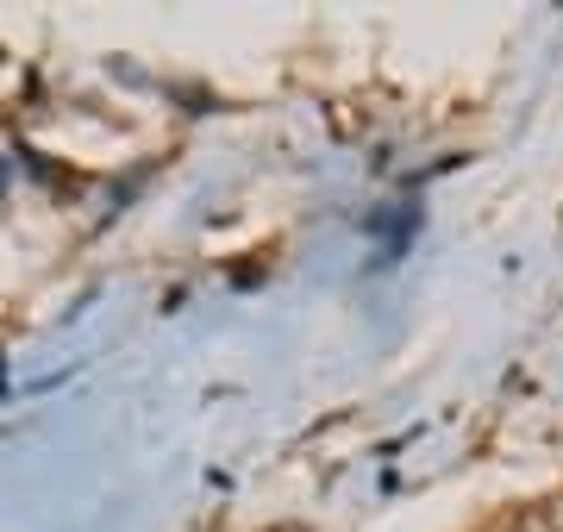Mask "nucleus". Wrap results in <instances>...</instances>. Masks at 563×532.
I'll return each instance as SVG.
<instances>
[{"label":"nucleus","instance_id":"1","mask_svg":"<svg viewBox=\"0 0 563 532\" xmlns=\"http://www.w3.org/2000/svg\"><path fill=\"white\" fill-rule=\"evenodd\" d=\"M507 532H563V508L558 501H532V508H520L507 520Z\"/></svg>","mask_w":563,"mask_h":532}]
</instances>
